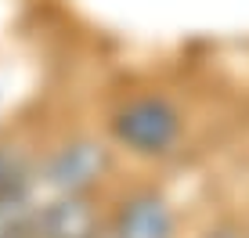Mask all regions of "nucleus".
<instances>
[{"instance_id":"f257e3e1","label":"nucleus","mask_w":249,"mask_h":238,"mask_svg":"<svg viewBox=\"0 0 249 238\" xmlns=\"http://www.w3.org/2000/svg\"><path fill=\"white\" fill-rule=\"evenodd\" d=\"M112 134L134 155H166L181 134V116L159 94H144L126 101L112 116Z\"/></svg>"},{"instance_id":"f03ea898","label":"nucleus","mask_w":249,"mask_h":238,"mask_svg":"<svg viewBox=\"0 0 249 238\" xmlns=\"http://www.w3.org/2000/svg\"><path fill=\"white\" fill-rule=\"evenodd\" d=\"M108 170V152L94 141H76L65 144L58 155H51V163L44 170V181L62 195H80L83 188H90L101 173Z\"/></svg>"},{"instance_id":"7ed1b4c3","label":"nucleus","mask_w":249,"mask_h":238,"mask_svg":"<svg viewBox=\"0 0 249 238\" xmlns=\"http://www.w3.org/2000/svg\"><path fill=\"white\" fill-rule=\"evenodd\" d=\"M94 206L80 195H62L33 217V238H94Z\"/></svg>"},{"instance_id":"20e7f679","label":"nucleus","mask_w":249,"mask_h":238,"mask_svg":"<svg viewBox=\"0 0 249 238\" xmlns=\"http://www.w3.org/2000/svg\"><path fill=\"white\" fill-rule=\"evenodd\" d=\"M170 231H174V220L166 202L156 195H141L130 206H123L112 238H170Z\"/></svg>"},{"instance_id":"39448f33","label":"nucleus","mask_w":249,"mask_h":238,"mask_svg":"<svg viewBox=\"0 0 249 238\" xmlns=\"http://www.w3.org/2000/svg\"><path fill=\"white\" fill-rule=\"evenodd\" d=\"M22 181H25V166H22L18 152H11V148H4V144H0V199H4V195H11Z\"/></svg>"},{"instance_id":"423d86ee","label":"nucleus","mask_w":249,"mask_h":238,"mask_svg":"<svg viewBox=\"0 0 249 238\" xmlns=\"http://www.w3.org/2000/svg\"><path fill=\"white\" fill-rule=\"evenodd\" d=\"M0 238H33V224H0Z\"/></svg>"}]
</instances>
